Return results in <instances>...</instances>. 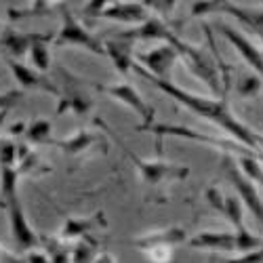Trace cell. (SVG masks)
Instances as JSON below:
<instances>
[{"label":"cell","instance_id":"21","mask_svg":"<svg viewBox=\"0 0 263 263\" xmlns=\"http://www.w3.org/2000/svg\"><path fill=\"white\" fill-rule=\"evenodd\" d=\"M99 253V242L91 236H82L80 242H76V247L72 249V263H91L93 259H97Z\"/></svg>","mask_w":263,"mask_h":263},{"label":"cell","instance_id":"24","mask_svg":"<svg viewBox=\"0 0 263 263\" xmlns=\"http://www.w3.org/2000/svg\"><path fill=\"white\" fill-rule=\"evenodd\" d=\"M45 249L49 253L51 263H70V259H72V249L57 238H47Z\"/></svg>","mask_w":263,"mask_h":263},{"label":"cell","instance_id":"38","mask_svg":"<svg viewBox=\"0 0 263 263\" xmlns=\"http://www.w3.org/2000/svg\"><path fill=\"white\" fill-rule=\"evenodd\" d=\"M257 156H259V158H261V162H263V154H261V152H259V154H257Z\"/></svg>","mask_w":263,"mask_h":263},{"label":"cell","instance_id":"23","mask_svg":"<svg viewBox=\"0 0 263 263\" xmlns=\"http://www.w3.org/2000/svg\"><path fill=\"white\" fill-rule=\"evenodd\" d=\"M17 179H19V168L15 166L0 168V190H3L5 202L17 196Z\"/></svg>","mask_w":263,"mask_h":263},{"label":"cell","instance_id":"30","mask_svg":"<svg viewBox=\"0 0 263 263\" xmlns=\"http://www.w3.org/2000/svg\"><path fill=\"white\" fill-rule=\"evenodd\" d=\"M21 95H24V91H11L0 95V112H9V107H13Z\"/></svg>","mask_w":263,"mask_h":263},{"label":"cell","instance_id":"27","mask_svg":"<svg viewBox=\"0 0 263 263\" xmlns=\"http://www.w3.org/2000/svg\"><path fill=\"white\" fill-rule=\"evenodd\" d=\"M15 160H17V145L9 139L0 141V168L15 166Z\"/></svg>","mask_w":263,"mask_h":263},{"label":"cell","instance_id":"10","mask_svg":"<svg viewBox=\"0 0 263 263\" xmlns=\"http://www.w3.org/2000/svg\"><path fill=\"white\" fill-rule=\"evenodd\" d=\"M7 209H9V217H11V234L15 238V242H17V249L19 251H30L34 247L40 245V240L38 236L32 232L30 223H28V219L24 215V209H21V202L19 198L15 196V198L7 200L5 202Z\"/></svg>","mask_w":263,"mask_h":263},{"label":"cell","instance_id":"4","mask_svg":"<svg viewBox=\"0 0 263 263\" xmlns=\"http://www.w3.org/2000/svg\"><path fill=\"white\" fill-rule=\"evenodd\" d=\"M59 74L63 78V89L59 91V107L57 114H63L65 109H74V114L80 118H86L93 109V97L89 93V84L82 82L72 72L59 68Z\"/></svg>","mask_w":263,"mask_h":263},{"label":"cell","instance_id":"16","mask_svg":"<svg viewBox=\"0 0 263 263\" xmlns=\"http://www.w3.org/2000/svg\"><path fill=\"white\" fill-rule=\"evenodd\" d=\"M105 55L112 59L114 68L122 76H128L133 72V42L130 40H122V38L107 40L105 42Z\"/></svg>","mask_w":263,"mask_h":263},{"label":"cell","instance_id":"31","mask_svg":"<svg viewBox=\"0 0 263 263\" xmlns=\"http://www.w3.org/2000/svg\"><path fill=\"white\" fill-rule=\"evenodd\" d=\"M145 7H152V9H154V11H158V13H171L173 11V7H175V3H173V0H168V3H164V0H162V3H156V0H152V3H143Z\"/></svg>","mask_w":263,"mask_h":263},{"label":"cell","instance_id":"18","mask_svg":"<svg viewBox=\"0 0 263 263\" xmlns=\"http://www.w3.org/2000/svg\"><path fill=\"white\" fill-rule=\"evenodd\" d=\"M42 34H21V32H13L9 30L3 38H0V45H3V49L13 57H24L26 53H30L32 45L40 38Z\"/></svg>","mask_w":263,"mask_h":263},{"label":"cell","instance_id":"19","mask_svg":"<svg viewBox=\"0 0 263 263\" xmlns=\"http://www.w3.org/2000/svg\"><path fill=\"white\" fill-rule=\"evenodd\" d=\"M99 141H103V139H101V137H97V135H93V133H86V130H80V133H76L74 137L65 139V141L49 139V143H53V145H57L59 149H63L68 156H80L82 152L95 147Z\"/></svg>","mask_w":263,"mask_h":263},{"label":"cell","instance_id":"35","mask_svg":"<svg viewBox=\"0 0 263 263\" xmlns=\"http://www.w3.org/2000/svg\"><path fill=\"white\" fill-rule=\"evenodd\" d=\"M97 263H116V261L109 253H101V255H97Z\"/></svg>","mask_w":263,"mask_h":263},{"label":"cell","instance_id":"7","mask_svg":"<svg viewBox=\"0 0 263 263\" xmlns=\"http://www.w3.org/2000/svg\"><path fill=\"white\" fill-rule=\"evenodd\" d=\"M223 166H226V175H228L230 183L234 185V190H236L238 196H240V200H242L245 206L253 213V217L257 219L259 228L263 230V200H261V196H259V192H257L255 181H253V179H247L245 173L240 171L230 158L223 160Z\"/></svg>","mask_w":263,"mask_h":263},{"label":"cell","instance_id":"8","mask_svg":"<svg viewBox=\"0 0 263 263\" xmlns=\"http://www.w3.org/2000/svg\"><path fill=\"white\" fill-rule=\"evenodd\" d=\"M206 13H226L236 17L240 24L249 26L255 34L263 38V9H249V7H236L232 3H194L192 15H206Z\"/></svg>","mask_w":263,"mask_h":263},{"label":"cell","instance_id":"32","mask_svg":"<svg viewBox=\"0 0 263 263\" xmlns=\"http://www.w3.org/2000/svg\"><path fill=\"white\" fill-rule=\"evenodd\" d=\"M107 3H103V0H99V3H91L89 7H86L84 11L89 13V15H101L103 13V7H105Z\"/></svg>","mask_w":263,"mask_h":263},{"label":"cell","instance_id":"15","mask_svg":"<svg viewBox=\"0 0 263 263\" xmlns=\"http://www.w3.org/2000/svg\"><path fill=\"white\" fill-rule=\"evenodd\" d=\"M99 17L105 19H116L122 24H143L147 19V9L143 3H114L103 9V13Z\"/></svg>","mask_w":263,"mask_h":263},{"label":"cell","instance_id":"11","mask_svg":"<svg viewBox=\"0 0 263 263\" xmlns=\"http://www.w3.org/2000/svg\"><path fill=\"white\" fill-rule=\"evenodd\" d=\"M177 57H179V51L175 47H171V45H162V47L149 51V53H139L137 55L141 68L147 70L158 80H168L171 68H173V63L177 61Z\"/></svg>","mask_w":263,"mask_h":263},{"label":"cell","instance_id":"17","mask_svg":"<svg viewBox=\"0 0 263 263\" xmlns=\"http://www.w3.org/2000/svg\"><path fill=\"white\" fill-rule=\"evenodd\" d=\"M192 249H209V251H223V253H236V236L228 232H204L194 236L190 242Z\"/></svg>","mask_w":263,"mask_h":263},{"label":"cell","instance_id":"5","mask_svg":"<svg viewBox=\"0 0 263 263\" xmlns=\"http://www.w3.org/2000/svg\"><path fill=\"white\" fill-rule=\"evenodd\" d=\"M139 130H152V133H156L158 137L173 135V137L192 139V141H198V143H206V145H211L215 149H226V152H234V154H242L245 158L247 156H253V149L245 147L242 143H234L230 139L211 137V135L198 133V130H194L190 126H181V124H149V126H139Z\"/></svg>","mask_w":263,"mask_h":263},{"label":"cell","instance_id":"28","mask_svg":"<svg viewBox=\"0 0 263 263\" xmlns=\"http://www.w3.org/2000/svg\"><path fill=\"white\" fill-rule=\"evenodd\" d=\"M242 168H245L247 175H251L253 181H257V183L263 187V168H261V164H259L255 158H251V156L242 158Z\"/></svg>","mask_w":263,"mask_h":263},{"label":"cell","instance_id":"12","mask_svg":"<svg viewBox=\"0 0 263 263\" xmlns=\"http://www.w3.org/2000/svg\"><path fill=\"white\" fill-rule=\"evenodd\" d=\"M215 30L228 38L230 45L238 49V53L245 57V61L257 72V76L263 80V53H261L255 45H251V40H249L247 36H242L238 30H234V28L228 26V24H215Z\"/></svg>","mask_w":263,"mask_h":263},{"label":"cell","instance_id":"6","mask_svg":"<svg viewBox=\"0 0 263 263\" xmlns=\"http://www.w3.org/2000/svg\"><path fill=\"white\" fill-rule=\"evenodd\" d=\"M61 17H63V28L55 38V45L57 47H65V45H74V47H82V49H89L95 55H105V45L99 42L95 36H91L86 32L78 19L72 15V11L68 7H61Z\"/></svg>","mask_w":263,"mask_h":263},{"label":"cell","instance_id":"13","mask_svg":"<svg viewBox=\"0 0 263 263\" xmlns=\"http://www.w3.org/2000/svg\"><path fill=\"white\" fill-rule=\"evenodd\" d=\"M187 240V234L185 230L177 228V226H171V228H164V230H158V232H152L147 236H141V238H135L133 240V247L141 249V251H152V249H171V247H177V245H183Z\"/></svg>","mask_w":263,"mask_h":263},{"label":"cell","instance_id":"9","mask_svg":"<svg viewBox=\"0 0 263 263\" xmlns=\"http://www.w3.org/2000/svg\"><path fill=\"white\" fill-rule=\"evenodd\" d=\"M101 91H103L105 95H109L112 99H116V101L128 105L130 109H135V112L141 116V120H143V126L154 124V114H156L154 107L147 105V103L143 101V97L137 93L135 86L122 82V84H107V86H101Z\"/></svg>","mask_w":263,"mask_h":263},{"label":"cell","instance_id":"1","mask_svg":"<svg viewBox=\"0 0 263 263\" xmlns=\"http://www.w3.org/2000/svg\"><path fill=\"white\" fill-rule=\"evenodd\" d=\"M133 72L139 74V76H143V78H147L152 84L158 86V89L164 91L166 95H171L175 101L183 103V107H187L190 112L198 114L200 118H204V120H209V122H213L217 126L226 128L230 135H234V139L238 143H242L245 147H249V149H253V152H257V154H259L257 133H255V130H251L247 124H242V122H240L232 114V109H230V105H228L226 99H206V97L194 95L190 91H183V89H179V86H175L171 80H158V78H154L147 70H143L139 63H133Z\"/></svg>","mask_w":263,"mask_h":263},{"label":"cell","instance_id":"33","mask_svg":"<svg viewBox=\"0 0 263 263\" xmlns=\"http://www.w3.org/2000/svg\"><path fill=\"white\" fill-rule=\"evenodd\" d=\"M26 263H51V259L45 257V255H40V253H32Z\"/></svg>","mask_w":263,"mask_h":263},{"label":"cell","instance_id":"25","mask_svg":"<svg viewBox=\"0 0 263 263\" xmlns=\"http://www.w3.org/2000/svg\"><path fill=\"white\" fill-rule=\"evenodd\" d=\"M261 86H263V80L257 74H242L238 78L236 89L242 97H255L261 91Z\"/></svg>","mask_w":263,"mask_h":263},{"label":"cell","instance_id":"20","mask_svg":"<svg viewBox=\"0 0 263 263\" xmlns=\"http://www.w3.org/2000/svg\"><path fill=\"white\" fill-rule=\"evenodd\" d=\"M97 228H105V217H103V213H97V215H93V217H89V219H68L65 221V226H63V232H61V236L63 238H82V236H89L93 230H97Z\"/></svg>","mask_w":263,"mask_h":263},{"label":"cell","instance_id":"26","mask_svg":"<svg viewBox=\"0 0 263 263\" xmlns=\"http://www.w3.org/2000/svg\"><path fill=\"white\" fill-rule=\"evenodd\" d=\"M28 139L34 143H49L51 139V122L49 120H36L28 128Z\"/></svg>","mask_w":263,"mask_h":263},{"label":"cell","instance_id":"2","mask_svg":"<svg viewBox=\"0 0 263 263\" xmlns=\"http://www.w3.org/2000/svg\"><path fill=\"white\" fill-rule=\"evenodd\" d=\"M206 198L211 202V206H215L226 219H230L232 226L236 228V253H249V251H257L263 249V238L253 236L247 226H245V209L242 202L234 196H223L217 187H209L206 190Z\"/></svg>","mask_w":263,"mask_h":263},{"label":"cell","instance_id":"34","mask_svg":"<svg viewBox=\"0 0 263 263\" xmlns=\"http://www.w3.org/2000/svg\"><path fill=\"white\" fill-rule=\"evenodd\" d=\"M0 263H19V261H15V257L9 255L5 249H0Z\"/></svg>","mask_w":263,"mask_h":263},{"label":"cell","instance_id":"22","mask_svg":"<svg viewBox=\"0 0 263 263\" xmlns=\"http://www.w3.org/2000/svg\"><path fill=\"white\" fill-rule=\"evenodd\" d=\"M47 40H51V34H42L34 45L30 49V57H32V63H34V68L36 72L40 74H45L49 70V49H47Z\"/></svg>","mask_w":263,"mask_h":263},{"label":"cell","instance_id":"14","mask_svg":"<svg viewBox=\"0 0 263 263\" xmlns=\"http://www.w3.org/2000/svg\"><path fill=\"white\" fill-rule=\"evenodd\" d=\"M7 65L11 68V72H13V76H15V80L19 82L21 89H42V91L53 93V95L59 97V89H57V86H55L45 74H40V72L28 68V65L19 63V61H15V59H11V57L7 59Z\"/></svg>","mask_w":263,"mask_h":263},{"label":"cell","instance_id":"37","mask_svg":"<svg viewBox=\"0 0 263 263\" xmlns=\"http://www.w3.org/2000/svg\"><path fill=\"white\" fill-rule=\"evenodd\" d=\"M5 116H7V112H0V124H3V120H5Z\"/></svg>","mask_w":263,"mask_h":263},{"label":"cell","instance_id":"3","mask_svg":"<svg viewBox=\"0 0 263 263\" xmlns=\"http://www.w3.org/2000/svg\"><path fill=\"white\" fill-rule=\"evenodd\" d=\"M109 133V128H107ZM112 135V133H109ZM114 137V135H112ZM114 141L124 149V154L130 158V162H133L141 175V179L149 185V187H158L162 183H171V181H183L187 175H190V168L187 166H179V164H168V162H162V160H156V162H145L141 160L137 154L130 147H126L118 137H114Z\"/></svg>","mask_w":263,"mask_h":263},{"label":"cell","instance_id":"36","mask_svg":"<svg viewBox=\"0 0 263 263\" xmlns=\"http://www.w3.org/2000/svg\"><path fill=\"white\" fill-rule=\"evenodd\" d=\"M21 130H24V122H17V126L11 128V133H13V135H19Z\"/></svg>","mask_w":263,"mask_h":263},{"label":"cell","instance_id":"29","mask_svg":"<svg viewBox=\"0 0 263 263\" xmlns=\"http://www.w3.org/2000/svg\"><path fill=\"white\" fill-rule=\"evenodd\" d=\"M226 263H263V249L242 253V255L236 257V259H228Z\"/></svg>","mask_w":263,"mask_h":263},{"label":"cell","instance_id":"39","mask_svg":"<svg viewBox=\"0 0 263 263\" xmlns=\"http://www.w3.org/2000/svg\"><path fill=\"white\" fill-rule=\"evenodd\" d=\"M0 28H3V26H0Z\"/></svg>","mask_w":263,"mask_h":263}]
</instances>
